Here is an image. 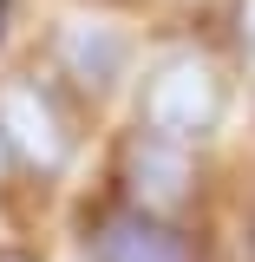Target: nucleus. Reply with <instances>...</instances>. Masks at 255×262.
<instances>
[{"label": "nucleus", "instance_id": "obj_1", "mask_svg": "<svg viewBox=\"0 0 255 262\" xmlns=\"http://www.w3.org/2000/svg\"><path fill=\"white\" fill-rule=\"evenodd\" d=\"M229 118V79L203 46H170L144 66L137 79V131H151L164 144L203 151Z\"/></svg>", "mask_w": 255, "mask_h": 262}, {"label": "nucleus", "instance_id": "obj_2", "mask_svg": "<svg viewBox=\"0 0 255 262\" xmlns=\"http://www.w3.org/2000/svg\"><path fill=\"white\" fill-rule=\"evenodd\" d=\"M0 138L13 164H27L39 177H65L79 158V131L65 118V98L39 72H0Z\"/></svg>", "mask_w": 255, "mask_h": 262}, {"label": "nucleus", "instance_id": "obj_3", "mask_svg": "<svg viewBox=\"0 0 255 262\" xmlns=\"http://www.w3.org/2000/svg\"><path fill=\"white\" fill-rule=\"evenodd\" d=\"M196 196H203V164H196V151L164 144L151 131H131L125 138V151H118V203L183 223V210H190Z\"/></svg>", "mask_w": 255, "mask_h": 262}, {"label": "nucleus", "instance_id": "obj_4", "mask_svg": "<svg viewBox=\"0 0 255 262\" xmlns=\"http://www.w3.org/2000/svg\"><path fill=\"white\" fill-rule=\"evenodd\" d=\"M131 66H137V39L118 20H105V13H72V20H59V33H53V72L79 98H92V105L111 98L131 79Z\"/></svg>", "mask_w": 255, "mask_h": 262}, {"label": "nucleus", "instance_id": "obj_5", "mask_svg": "<svg viewBox=\"0 0 255 262\" xmlns=\"http://www.w3.org/2000/svg\"><path fill=\"white\" fill-rule=\"evenodd\" d=\"M85 262H196V243L170 216L131 210V203H105L85 223Z\"/></svg>", "mask_w": 255, "mask_h": 262}, {"label": "nucleus", "instance_id": "obj_6", "mask_svg": "<svg viewBox=\"0 0 255 262\" xmlns=\"http://www.w3.org/2000/svg\"><path fill=\"white\" fill-rule=\"evenodd\" d=\"M229 46H236V66L255 79V0H236L229 7Z\"/></svg>", "mask_w": 255, "mask_h": 262}, {"label": "nucleus", "instance_id": "obj_7", "mask_svg": "<svg viewBox=\"0 0 255 262\" xmlns=\"http://www.w3.org/2000/svg\"><path fill=\"white\" fill-rule=\"evenodd\" d=\"M13 177V151H7V138H0V184Z\"/></svg>", "mask_w": 255, "mask_h": 262}, {"label": "nucleus", "instance_id": "obj_8", "mask_svg": "<svg viewBox=\"0 0 255 262\" xmlns=\"http://www.w3.org/2000/svg\"><path fill=\"white\" fill-rule=\"evenodd\" d=\"M7 13H13V0H0V33H7Z\"/></svg>", "mask_w": 255, "mask_h": 262}]
</instances>
